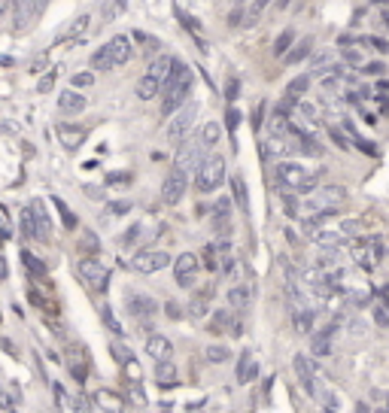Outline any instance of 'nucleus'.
<instances>
[{"mask_svg":"<svg viewBox=\"0 0 389 413\" xmlns=\"http://www.w3.org/2000/svg\"><path fill=\"white\" fill-rule=\"evenodd\" d=\"M228 328H234V332H238V325L231 323V313H228V310H219V313H213L210 332H228Z\"/></svg>","mask_w":389,"mask_h":413,"instance_id":"31","label":"nucleus"},{"mask_svg":"<svg viewBox=\"0 0 389 413\" xmlns=\"http://www.w3.org/2000/svg\"><path fill=\"white\" fill-rule=\"evenodd\" d=\"M86 95H79V91H73V88H67V91H61V97H58V110L64 113V116H79L82 110H86Z\"/></svg>","mask_w":389,"mask_h":413,"instance_id":"18","label":"nucleus"},{"mask_svg":"<svg viewBox=\"0 0 389 413\" xmlns=\"http://www.w3.org/2000/svg\"><path fill=\"white\" fill-rule=\"evenodd\" d=\"M292 40H295V34H292V28H286L283 34L277 37V40H274V55L277 58H283L286 52H289V46H292Z\"/></svg>","mask_w":389,"mask_h":413,"instance_id":"33","label":"nucleus"},{"mask_svg":"<svg viewBox=\"0 0 389 413\" xmlns=\"http://www.w3.org/2000/svg\"><path fill=\"white\" fill-rule=\"evenodd\" d=\"M125 310L131 313L134 319H140V325H149V319L158 313V301L146 292H131L125 298Z\"/></svg>","mask_w":389,"mask_h":413,"instance_id":"12","label":"nucleus"},{"mask_svg":"<svg viewBox=\"0 0 389 413\" xmlns=\"http://www.w3.org/2000/svg\"><path fill=\"white\" fill-rule=\"evenodd\" d=\"M329 134H332V140H334V143H338V146H341V149H350V140H347V137H344V134H341V131H338V128H329Z\"/></svg>","mask_w":389,"mask_h":413,"instance_id":"53","label":"nucleus"},{"mask_svg":"<svg viewBox=\"0 0 389 413\" xmlns=\"http://www.w3.org/2000/svg\"><path fill=\"white\" fill-rule=\"evenodd\" d=\"M110 349H113V356H116V362H128V358H134L131 349H128L125 343H110Z\"/></svg>","mask_w":389,"mask_h":413,"instance_id":"43","label":"nucleus"},{"mask_svg":"<svg viewBox=\"0 0 389 413\" xmlns=\"http://www.w3.org/2000/svg\"><path fill=\"white\" fill-rule=\"evenodd\" d=\"M289 131V113L274 110V116L268 122V134H286Z\"/></svg>","mask_w":389,"mask_h":413,"instance_id":"30","label":"nucleus"},{"mask_svg":"<svg viewBox=\"0 0 389 413\" xmlns=\"http://www.w3.org/2000/svg\"><path fill=\"white\" fill-rule=\"evenodd\" d=\"M380 295H383V304L389 307V286H383V289H380Z\"/></svg>","mask_w":389,"mask_h":413,"instance_id":"61","label":"nucleus"},{"mask_svg":"<svg viewBox=\"0 0 389 413\" xmlns=\"http://www.w3.org/2000/svg\"><path fill=\"white\" fill-rule=\"evenodd\" d=\"M91 67H95V70H113V64H110V58H106V49L101 46V49L95 52V55H91Z\"/></svg>","mask_w":389,"mask_h":413,"instance_id":"38","label":"nucleus"},{"mask_svg":"<svg viewBox=\"0 0 389 413\" xmlns=\"http://www.w3.org/2000/svg\"><path fill=\"white\" fill-rule=\"evenodd\" d=\"M207 298H210V295H198V298H192V304H189V313H192L195 319H201L204 313H207Z\"/></svg>","mask_w":389,"mask_h":413,"instance_id":"40","label":"nucleus"},{"mask_svg":"<svg viewBox=\"0 0 389 413\" xmlns=\"http://www.w3.org/2000/svg\"><path fill=\"white\" fill-rule=\"evenodd\" d=\"M134 40H137V43H143V46H152V49H155V46H158V40H152L149 34H140V30H137V34H134Z\"/></svg>","mask_w":389,"mask_h":413,"instance_id":"57","label":"nucleus"},{"mask_svg":"<svg viewBox=\"0 0 389 413\" xmlns=\"http://www.w3.org/2000/svg\"><path fill=\"white\" fill-rule=\"evenodd\" d=\"M76 271H79V280L86 282L88 289H95L97 295L106 292V286H110V271H106V267L97 262L95 256L79 258V262H76Z\"/></svg>","mask_w":389,"mask_h":413,"instance_id":"9","label":"nucleus"},{"mask_svg":"<svg viewBox=\"0 0 389 413\" xmlns=\"http://www.w3.org/2000/svg\"><path fill=\"white\" fill-rule=\"evenodd\" d=\"M177 19H180V21H182V25H186L189 30H192V34H195V30H198V28H201V25H198V19H189V15H186V12H182V10H177Z\"/></svg>","mask_w":389,"mask_h":413,"instance_id":"52","label":"nucleus"},{"mask_svg":"<svg viewBox=\"0 0 389 413\" xmlns=\"http://www.w3.org/2000/svg\"><path fill=\"white\" fill-rule=\"evenodd\" d=\"M52 86H55V73H46L40 82H37V91L40 95H46V91H52Z\"/></svg>","mask_w":389,"mask_h":413,"instance_id":"50","label":"nucleus"},{"mask_svg":"<svg viewBox=\"0 0 389 413\" xmlns=\"http://www.w3.org/2000/svg\"><path fill=\"white\" fill-rule=\"evenodd\" d=\"M88 21H91V15H88V12L76 15V19L70 21V25H67V30H61V37H58V40H73V37H79L82 30L88 28Z\"/></svg>","mask_w":389,"mask_h":413,"instance_id":"25","label":"nucleus"},{"mask_svg":"<svg viewBox=\"0 0 389 413\" xmlns=\"http://www.w3.org/2000/svg\"><path fill=\"white\" fill-rule=\"evenodd\" d=\"M52 204H55V210L61 213V222H64V228H70V231H73V228L79 225V219H76V213H73V210H70V206H67L64 201H61V198H52Z\"/></svg>","mask_w":389,"mask_h":413,"instance_id":"29","label":"nucleus"},{"mask_svg":"<svg viewBox=\"0 0 389 413\" xmlns=\"http://www.w3.org/2000/svg\"><path fill=\"white\" fill-rule=\"evenodd\" d=\"M365 73H383V64H362Z\"/></svg>","mask_w":389,"mask_h":413,"instance_id":"58","label":"nucleus"},{"mask_svg":"<svg viewBox=\"0 0 389 413\" xmlns=\"http://www.w3.org/2000/svg\"><path fill=\"white\" fill-rule=\"evenodd\" d=\"M198 110H201V106H198V101H192V97H189L182 106H177V110L171 113V122H167V140H173V143L186 140L195 128Z\"/></svg>","mask_w":389,"mask_h":413,"instance_id":"8","label":"nucleus"},{"mask_svg":"<svg viewBox=\"0 0 389 413\" xmlns=\"http://www.w3.org/2000/svg\"><path fill=\"white\" fill-rule=\"evenodd\" d=\"M137 234H140V225H131V228L125 231V237H122V247H128L131 240H137Z\"/></svg>","mask_w":389,"mask_h":413,"instance_id":"54","label":"nucleus"},{"mask_svg":"<svg viewBox=\"0 0 389 413\" xmlns=\"http://www.w3.org/2000/svg\"><path fill=\"white\" fill-rule=\"evenodd\" d=\"M362 231V222L359 219H347V222H338L334 228H325V222L323 225H316V228H310V240L316 243V247H341V243H347L350 237H356Z\"/></svg>","mask_w":389,"mask_h":413,"instance_id":"6","label":"nucleus"},{"mask_svg":"<svg viewBox=\"0 0 389 413\" xmlns=\"http://www.w3.org/2000/svg\"><path fill=\"white\" fill-rule=\"evenodd\" d=\"M295 374H298V380H301V386L307 389V395H314V383H316V377H319V371H316V365L310 362L307 356H295Z\"/></svg>","mask_w":389,"mask_h":413,"instance_id":"20","label":"nucleus"},{"mask_svg":"<svg viewBox=\"0 0 389 413\" xmlns=\"http://www.w3.org/2000/svg\"><path fill=\"white\" fill-rule=\"evenodd\" d=\"M171 265V258H167V252H158V249H143V252H137V256L131 258V271L137 273H158V271H164V267Z\"/></svg>","mask_w":389,"mask_h":413,"instance_id":"13","label":"nucleus"},{"mask_svg":"<svg viewBox=\"0 0 389 413\" xmlns=\"http://www.w3.org/2000/svg\"><path fill=\"white\" fill-rule=\"evenodd\" d=\"M277 186L292 195H307L319 186V173H310L307 167L295 162H280L277 164Z\"/></svg>","mask_w":389,"mask_h":413,"instance_id":"2","label":"nucleus"},{"mask_svg":"<svg viewBox=\"0 0 389 413\" xmlns=\"http://www.w3.org/2000/svg\"><path fill=\"white\" fill-rule=\"evenodd\" d=\"M155 380H158L162 386L177 383V368H173L171 362H164V358H162V362H158V368H155Z\"/></svg>","mask_w":389,"mask_h":413,"instance_id":"28","label":"nucleus"},{"mask_svg":"<svg viewBox=\"0 0 389 413\" xmlns=\"http://www.w3.org/2000/svg\"><path fill=\"white\" fill-rule=\"evenodd\" d=\"M34 6L30 0H15V15H12V30H28L34 25Z\"/></svg>","mask_w":389,"mask_h":413,"instance_id":"21","label":"nucleus"},{"mask_svg":"<svg viewBox=\"0 0 389 413\" xmlns=\"http://www.w3.org/2000/svg\"><path fill=\"white\" fill-rule=\"evenodd\" d=\"M182 146L177 149V155H173V167L182 173H195V167L204 162V155H207V143L204 140H180Z\"/></svg>","mask_w":389,"mask_h":413,"instance_id":"10","label":"nucleus"},{"mask_svg":"<svg viewBox=\"0 0 389 413\" xmlns=\"http://www.w3.org/2000/svg\"><path fill=\"white\" fill-rule=\"evenodd\" d=\"M347 201V192L341 186H323L314 189L310 198H304V216L310 213H323V216H334L341 210V204Z\"/></svg>","mask_w":389,"mask_h":413,"instance_id":"4","label":"nucleus"},{"mask_svg":"<svg viewBox=\"0 0 389 413\" xmlns=\"http://www.w3.org/2000/svg\"><path fill=\"white\" fill-rule=\"evenodd\" d=\"M219 134H222V131H219V122H207V125H204V134H201V140L207 143V146H213V143L219 140Z\"/></svg>","mask_w":389,"mask_h":413,"instance_id":"41","label":"nucleus"},{"mask_svg":"<svg viewBox=\"0 0 389 413\" xmlns=\"http://www.w3.org/2000/svg\"><path fill=\"white\" fill-rule=\"evenodd\" d=\"M310 88V76L304 73V76H295L292 82L286 86V95H304V91Z\"/></svg>","mask_w":389,"mask_h":413,"instance_id":"36","label":"nucleus"},{"mask_svg":"<svg viewBox=\"0 0 389 413\" xmlns=\"http://www.w3.org/2000/svg\"><path fill=\"white\" fill-rule=\"evenodd\" d=\"M106 182H113V186H125V182H131L128 173H113V177H106Z\"/></svg>","mask_w":389,"mask_h":413,"instance_id":"56","label":"nucleus"},{"mask_svg":"<svg viewBox=\"0 0 389 413\" xmlns=\"http://www.w3.org/2000/svg\"><path fill=\"white\" fill-rule=\"evenodd\" d=\"M341 61H344V64H350V67H362V64H365V58H362L356 49H344V52H341Z\"/></svg>","mask_w":389,"mask_h":413,"instance_id":"42","label":"nucleus"},{"mask_svg":"<svg viewBox=\"0 0 389 413\" xmlns=\"http://www.w3.org/2000/svg\"><path fill=\"white\" fill-rule=\"evenodd\" d=\"M6 12V0H0V15H3Z\"/></svg>","mask_w":389,"mask_h":413,"instance_id":"62","label":"nucleus"},{"mask_svg":"<svg viewBox=\"0 0 389 413\" xmlns=\"http://www.w3.org/2000/svg\"><path fill=\"white\" fill-rule=\"evenodd\" d=\"M70 374L76 377V383H86V380H88V368H86V362H82V358H76L73 349H70Z\"/></svg>","mask_w":389,"mask_h":413,"instance_id":"35","label":"nucleus"},{"mask_svg":"<svg viewBox=\"0 0 389 413\" xmlns=\"http://www.w3.org/2000/svg\"><path fill=\"white\" fill-rule=\"evenodd\" d=\"M289 3H292V0H280V6H289Z\"/></svg>","mask_w":389,"mask_h":413,"instance_id":"63","label":"nucleus"},{"mask_svg":"<svg viewBox=\"0 0 389 413\" xmlns=\"http://www.w3.org/2000/svg\"><path fill=\"white\" fill-rule=\"evenodd\" d=\"M6 277H10V271H6V258L0 256V280H6Z\"/></svg>","mask_w":389,"mask_h":413,"instance_id":"59","label":"nucleus"},{"mask_svg":"<svg viewBox=\"0 0 389 413\" xmlns=\"http://www.w3.org/2000/svg\"><path fill=\"white\" fill-rule=\"evenodd\" d=\"M21 265H25L28 267V273H30V277H37V280H43L46 277V265L40 262V258H34V252H21Z\"/></svg>","mask_w":389,"mask_h":413,"instance_id":"27","label":"nucleus"},{"mask_svg":"<svg viewBox=\"0 0 389 413\" xmlns=\"http://www.w3.org/2000/svg\"><path fill=\"white\" fill-rule=\"evenodd\" d=\"M52 392H55V404H58V407H67V392H64V386H61V383H52Z\"/></svg>","mask_w":389,"mask_h":413,"instance_id":"51","label":"nucleus"},{"mask_svg":"<svg viewBox=\"0 0 389 413\" xmlns=\"http://www.w3.org/2000/svg\"><path fill=\"white\" fill-rule=\"evenodd\" d=\"M231 192H234V204H238L243 213H249V192H247V182H243L240 177H231Z\"/></svg>","mask_w":389,"mask_h":413,"instance_id":"26","label":"nucleus"},{"mask_svg":"<svg viewBox=\"0 0 389 413\" xmlns=\"http://www.w3.org/2000/svg\"><path fill=\"white\" fill-rule=\"evenodd\" d=\"M101 316H104V325H106V328H113L116 334H122V325L116 323V316H113L110 307H101Z\"/></svg>","mask_w":389,"mask_h":413,"instance_id":"44","label":"nucleus"},{"mask_svg":"<svg viewBox=\"0 0 389 413\" xmlns=\"http://www.w3.org/2000/svg\"><path fill=\"white\" fill-rule=\"evenodd\" d=\"M21 231H25L28 240H40V243H46L52 237V222H49V213H46L43 201H30L21 210Z\"/></svg>","mask_w":389,"mask_h":413,"instance_id":"5","label":"nucleus"},{"mask_svg":"<svg viewBox=\"0 0 389 413\" xmlns=\"http://www.w3.org/2000/svg\"><path fill=\"white\" fill-rule=\"evenodd\" d=\"M198 267H201V262H198L195 252H182L177 262H173V280H177L180 289H192L195 286Z\"/></svg>","mask_w":389,"mask_h":413,"instance_id":"14","label":"nucleus"},{"mask_svg":"<svg viewBox=\"0 0 389 413\" xmlns=\"http://www.w3.org/2000/svg\"><path fill=\"white\" fill-rule=\"evenodd\" d=\"M58 140H61V146L64 149H79L82 143H86V137H88V128L86 125H58Z\"/></svg>","mask_w":389,"mask_h":413,"instance_id":"17","label":"nucleus"},{"mask_svg":"<svg viewBox=\"0 0 389 413\" xmlns=\"http://www.w3.org/2000/svg\"><path fill=\"white\" fill-rule=\"evenodd\" d=\"M173 353V343L162 338V334H152V338L146 340V356L149 358H155V362H162V358H171Z\"/></svg>","mask_w":389,"mask_h":413,"instance_id":"22","label":"nucleus"},{"mask_svg":"<svg viewBox=\"0 0 389 413\" xmlns=\"http://www.w3.org/2000/svg\"><path fill=\"white\" fill-rule=\"evenodd\" d=\"M350 256H353V262L359 265L365 273H371L380 258H383V237H371L368 243H359V247L350 249Z\"/></svg>","mask_w":389,"mask_h":413,"instance_id":"11","label":"nucleus"},{"mask_svg":"<svg viewBox=\"0 0 389 413\" xmlns=\"http://www.w3.org/2000/svg\"><path fill=\"white\" fill-rule=\"evenodd\" d=\"M91 82H95V76H91L88 70H82V73H73V86H76V88H82V86L88 88Z\"/></svg>","mask_w":389,"mask_h":413,"instance_id":"46","label":"nucleus"},{"mask_svg":"<svg viewBox=\"0 0 389 413\" xmlns=\"http://www.w3.org/2000/svg\"><path fill=\"white\" fill-rule=\"evenodd\" d=\"M271 0H253V6H249V21H256L258 15L265 12V6H268Z\"/></svg>","mask_w":389,"mask_h":413,"instance_id":"49","label":"nucleus"},{"mask_svg":"<svg viewBox=\"0 0 389 413\" xmlns=\"http://www.w3.org/2000/svg\"><path fill=\"white\" fill-rule=\"evenodd\" d=\"M228 304H231L234 310H247L249 304H253V286H234L231 292H228Z\"/></svg>","mask_w":389,"mask_h":413,"instance_id":"23","label":"nucleus"},{"mask_svg":"<svg viewBox=\"0 0 389 413\" xmlns=\"http://www.w3.org/2000/svg\"><path fill=\"white\" fill-rule=\"evenodd\" d=\"M192 82H195V76H192V70H189L182 61H177L173 58V67H171V76L164 79V86H162V91H164V101H162V113L164 116H171L177 106H182L192 97Z\"/></svg>","mask_w":389,"mask_h":413,"instance_id":"1","label":"nucleus"},{"mask_svg":"<svg viewBox=\"0 0 389 413\" xmlns=\"http://www.w3.org/2000/svg\"><path fill=\"white\" fill-rule=\"evenodd\" d=\"M186 189H189V173H182V171L173 167V171L164 177V182H162V201L171 204V206L180 204L182 195H186Z\"/></svg>","mask_w":389,"mask_h":413,"instance_id":"15","label":"nucleus"},{"mask_svg":"<svg viewBox=\"0 0 389 413\" xmlns=\"http://www.w3.org/2000/svg\"><path fill=\"white\" fill-rule=\"evenodd\" d=\"M164 310H167V316H173V319H177V316H180V307H177V304H167V307H164Z\"/></svg>","mask_w":389,"mask_h":413,"instance_id":"60","label":"nucleus"},{"mask_svg":"<svg viewBox=\"0 0 389 413\" xmlns=\"http://www.w3.org/2000/svg\"><path fill=\"white\" fill-rule=\"evenodd\" d=\"M238 91H240V79H238V76H231V79H228V86H225L228 101H238Z\"/></svg>","mask_w":389,"mask_h":413,"instance_id":"47","label":"nucleus"},{"mask_svg":"<svg viewBox=\"0 0 389 413\" xmlns=\"http://www.w3.org/2000/svg\"><path fill=\"white\" fill-rule=\"evenodd\" d=\"M265 158H271V162H280V158H286L292 146H289V137L286 134H268V140H265Z\"/></svg>","mask_w":389,"mask_h":413,"instance_id":"19","label":"nucleus"},{"mask_svg":"<svg viewBox=\"0 0 389 413\" xmlns=\"http://www.w3.org/2000/svg\"><path fill=\"white\" fill-rule=\"evenodd\" d=\"M332 67H334V52H319V55H314V73L316 76L329 73Z\"/></svg>","mask_w":389,"mask_h":413,"instance_id":"32","label":"nucleus"},{"mask_svg":"<svg viewBox=\"0 0 389 413\" xmlns=\"http://www.w3.org/2000/svg\"><path fill=\"white\" fill-rule=\"evenodd\" d=\"M79 247H82V249H86V252H88V256H95V252H97V249H101V240H97V234H95V231H86V234H82V237H79Z\"/></svg>","mask_w":389,"mask_h":413,"instance_id":"37","label":"nucleus"},{"mask_svg":"<svg viewBox=\"0 0 389 413\" xmlns=\"http://www.w3.org/2000/svg\"><path fill=\"white\" fill-rule=\"evenodd\" d=\"M256 377H258V365L253 362L249 353H243L240 362H238V383H253Z\"/></svg>","mask_w":389,"mask_h":413,"instance_id":"24","label":"nucleus"},{"mask_svg":"<svg viewBox=\"0 0 389 413\" xmlns=\"http://www.w3.org/2000/svg\"><path fill=\"white\" fill-rule=\"evenodd\" d=\"M171 67H173V58L171 55H158L152 64L146 67V73L140 76V82H137V97L140 101H152V97L162 91L164 79L171 76Z\"/></svg>","mask_w":389,"mask_h":413,"instance_id":"3","label":"nucleus"},{"mask_svg":"<svg viewBox=\"0 0 389 413\" xmlns=\"http://www.w3.org/2000/svg\"><path fill=\"white\" fill-rule=\"evenodd\" d=\"M228 356H231V353H228L225 343H210V347H207V358H210V362H225Z\"/></svg>","mask_w":389,"mask_h":413,"instance_id":"39","label":"nucleus"},{"mask_svg":"<svg viewBox=\"0 0 389 413\" xmlns=\"http://www.w3.org/2000/svg\"><path fill=\"white\" fill-rule=\"evenodd\" d=\"M225 125H228V131H238V125H240V113L234 110V106L225 113Z\"/></svg>","mask_w":389,"mask_h":413,"instance_id":"48","label":"nucleus"},{"mask_svg":"<svg viewBox=\"0 0 389 413\" xmlns=\"http://www.w3.org/2000/svg\"><path fill=\"white\" fill-rule=\"evenodd\" d=\"M310 49H314V40H301V43L286 55V61H289V64H298V61H304V58L310 55Z\"/></svg>","mask_w":389,"mask_h":413,"instance_id":"34","label":"nucleus"},{"mask_svg":"<svg viewBox=\"0 0 389 413\" xmlns=\"http://www.w3.org/2000/svg\"><path fill=\"white\" fill-rule=\"evenodd\" d=\"M30 6H34V19H40L46 12V6H49V0H30Z\"/></svg>","mask_w":389,"mask_h":413,"instance_id":"55","label":"nucleus"},{"mask_svg":"<svg viewBox=\"0 0 389 413\" xmlns=\"http://www.w3.org/2000/svg\"><path fill=\"white\" fill-rule=\"evenodd\" d=\"M104 49H106V58H110V64H113V70L122 64H128L134 55V46H131V37H125V34H116L110 43H104Z\"/></svg>","mask_w":389,"mask_h":413,"instance_id":"16","label":"nucleus"},{"mask_svg":"<svg viewBox=\"0 0 389 413\" xmlns=\"http://www.w3.org/2000/svg\"><path fill=\"white\" fill-rule=\"evenodd\" d=\"M359 43H362V46H371V49H377V52H389V43L380 40V37H362Z\"/></svg>","mask_w":389,"mask_h":413,"instance_id":"45","label":"nucleus"},{"mask_svg":"<svg viewBox=\"0 0 389 413\" xmlns=\"http://www.w3.org/2000/svg\"><path fill=\"white\" fill-rule=\"evenodd\" d=\"M225 182V158L222 155H204V162L195 167V189L201 195L216 192Z\"/></svg>","mask_w":389,"mask_h":413,"instance_id":"7","label":"nucleus"}]
</instances>
